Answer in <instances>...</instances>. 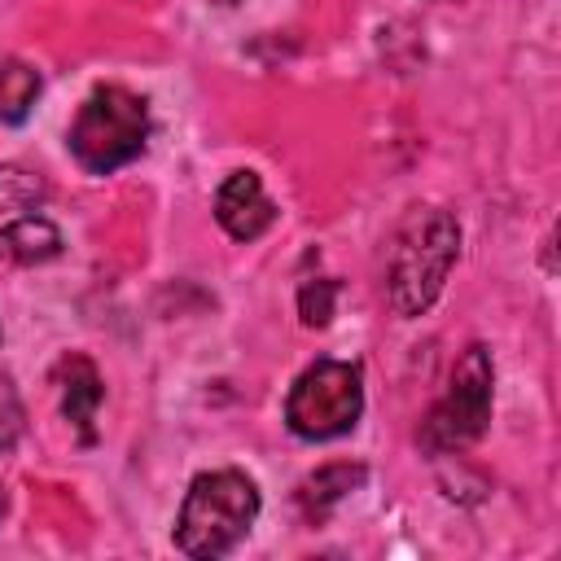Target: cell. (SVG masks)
Listing matches in <instances>:
<instances>
[{
    "label": "cell",
    "instance_id": "cell-9",
    "mask_svg": "<svg viewBox=\"0 0 561 561\" xmlns=\"http://www.w3.org/2000/svg\"><path fill=\"white\" fill-rule=\"evenodd\" d=\"M364 482V465H351V460H333V465H320L311 478H302L298 486V504L307 517H324L333 504H342L355 486Z\"/></svg>",
    "mask_w": 561,
    "mask_h": 561
},
{
    "label": "cell",
    "instance_id": "cell-8",
    "mask_svg": "<svg viewBox=\"0 0 561 561\" xmlns=\"http://www.w3.org/2000/svg\"><path fill=\"white\" fill-rule=\"evenodd\" d=\"M96 403H101V377H96L92 359H83V355L61 359V412H66V421H75L83 430L88 443H92Z\"/></svg>",
    "mask_w": 561,
    "mask_h": 561
},
{
    "label": "cell",
    "instance_id": "cell-15",
    "mask_svg": "<svg viewBox=\"0 0 561 561\" xmlns=\"http://www.w3.org/2000/svg\"><path fill=\"white\" fill-rule=\"evenodd\" d=\"M210 4H237V0H210Z\"/></svg>",
    "mask_w": 561,
    "mask_h": 561
},
{
    "label": "cell",
    "instance_id": "cell-10",
    "mask_svg": "<svg viewBox=\"0 0 561 561\" xmlns=\"http://www.w3.org/2000/svg\"><path fill=\"white\" fill-rule=\"evenodd\" d=\"M35 96H39V75L18 57H0V123H22Z\"/></svg>",
    "mask_w": 561,
    "mask_h": 561
},
{
    "label": "cell",
    "instance_id": "cell-11",
    "mask_svg": "<svg viewBox=\"0 0 561 561\" xmlns=\"http://www.w3.org/2000/svg\"><path fill=\"white\" fill-rule=\"evenodd\" d=\"M39 197H44V184H39L35 171L13 167V162L0 167V215L4 210H31Z\"/></svg>",
    "mask_w": 561,
    "mask_h": 561
},
{
    "label": "cell",
    "instance_id": "cell-7",
    "mask_svg": "<svg viewBox=\"0 0 561 561\" xmlns=\"http://www.w3.org/2000/svg\"><path fill=\"white\" fill-rule=\"evenodd\" d=\"M61 254V232L57 224H48L44 215H26L0 228V263H18V267H35Z\"/></svg>",
    "mask_w": 561,
    "mask_h": 561
},
{
    "label": "cell",
    "instance_id": "cell-2",
    "mask_svg": "<svg viewBox=\"0 0 561 561\" xmlns=\"http://www.w3.org/2000/svg\"><path fill=\"white\" fill-rule=\"evenodd\" d=\"M259 517V491L237 469L197 473L184 491L180 517H175V548L197 561H215L232 552L245 530Z\"/></svg>",
    "mask_w": 561,
    "mask_h": 561
},
{
    "label": "cell",
    "instance_id": "cell-12",
    "mask_svg": "<svg viewBox=\"0 0 561 561\" xmlns=\"http://www.w3.org/2000/svg\"><path fill=\"white\" fill-rule=\"evenodd\" d=\"M333 302H337V280H307L298 289V316L307 329H324L333 320Z\"/></svg>",
    "mask_w": 561,
    "mask_h": 561
},
{
    "label": "cell",
    "instance_id": "cell-6",
    "mask_svg": "<svg viewBox=\"0 0 561 561\" xmlns=\"http://www.w3.org/2000/svg\"><path fill=\"white\" fill-rule=\"evenodd\" d=\"M215 219H219V228H224L228 237L254 241L259 232L272 228L276 206H272V197L263 193V180H259L254 171H232V175L219 184V193H215Z\"/></svg>",
    "mask_w": 561,
    "mask_h": 561
},
{
    "label": "cell",
    "instance_id": "cell-14",
    "mask_svg": "<svg viewBox=\"0 0 561 561\" xmlns=\"http://www.w3.org/2000/svg\"><path fill=\"white\" fill-rule=\"evenodd\" d=\"M0 517H4V491H0Z\"/></svg>",
    "mask_w": 561,
    "mask_h": 561
},
{
    "label": "cell",
    "instance_id": "cell-4",
    "mask_svg": "<svg viewBox=\"0 0 561 561\" xmlns=\"http://www.w3.org/2000/svg\"><path fill=\"white\" fill-rule=\"evenodd\" d=\"M359 412H364V373L359 364L346 359H316L311 368L298 373L285 399V425L311 443L355 430Z\"/></svg>",
    "mask_w": 561,
    "mask_h": 561
},
{
    "label": "cell",
    "instance_id": "cell-13",
    "mask_svg": "<svg viewBox=\"0 0 561 561\" xmlns=\"http://www.w3.org/2000/svg\"><path fill=\"white\" fill-rule=\"evenodd\" d=\"M22 421H26L22 399H18L13 381H9V377H0V451H9V447L22 438Z\"/></svg>",
    "mask_w": 561,
    "mask_h": 561
},
{
    "label": "cell",
    "instance_id": "cell-5",
    "mask_svg": "<svg viewBox=\"0 0 561 561\" xmlns=\"http://www.w3.org/2000/svg\"><path fill=\"white\" fill-rule=\"evenodd\" d=\"M491 355L486 346H469L447 381V394L430 408V416L421 421V443L425 451H460L469 443L482 438L486 421H491Z\"/></svg>",
    "mask_w": 561,
    "mask_h": 561
},
{
    "label": "cell",
    "instance_id": "cell-3",
    "mask_svg": "<svg viewBox=\"0 0 561 561\" xmlns=\"http://www.w3.org/2000/svg\"><path fill=\"white\" fill-rule=\"evenodd\" d=\"M145 140H149V110L136 92L118 83L96 88L70 123V153L92 175H110L127 167L145 149Z\"/></svg>",
    "mask_w": 561,
    "mask_h": 561
},
{
    "label": "cell",
    "instance_id": "cell-1",
    "mask_svg": "<svg viewBox=\"0 0 561 561\" xmlns=\"http://www.w3.org/2000/svg\"><path fill=\"white\" fill-rule=\"evenodd\" d=\"M460 254V224L443 206H416L403 215L386 259V298L394 316L412 320L434 307L447 285V272Z\"/></svg>",
    "mask_w": 561,
    "mask_h": 561
}]
</instances>
